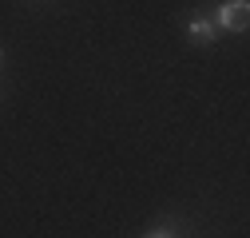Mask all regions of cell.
<instances>
[{
    "label": "cell",
    "instance_id": "3",
    "mask_svg": "<svg viewBox=\"0 0 250 238\" xmlns=\"http://www.w3.org/2000/svg\"><path fill=\"white\" fill-rule=\"evenodd\" d=\"M147 238H175V234H171V230H151Z\"/></svg>",
    "mask_w": 250,
    "mask_h": 238
},
{
    "label": "cell",
    "instance_id": "4",
    "mask_svg": "<svg viewBox=\"0 0 250 238\" xmlns=\"http://www.w3.org/2000/svg\"><path fill=\"white\" fill-rule=\"evenodd\" d=\"M0 64H4V52H0Z\"/></svg>",
    "mask_w": 250,
    "mask_h": 238
},
{
    "label": "cell",
    "instance_id": "2",
    "mask_svg": "<svg viewBox=\"0 0 250 238\" xmlns=\"http://www.w3.org/2000/svg\"><path fill=\"white\" fill-rule=\"evenodd\" d=\"M191 36L203 44H214V24L210 20H191Z\"/></svg>",
    "mask_w": 250,
    "mask_h": 238
},
{
    "label": "cell",
    "instance_id": "1",
    "mask_svg": "<svg viewBox=\"0 0 250 238\" xmlns=\"http://www.w3.org/2000/svg\"><path fill=\"white\" fill-rule=\"evenodd\" d=\"M246 20H250V4H246V0H230V4L218 8V24L230 28V32H242Z\"/></svg>",
    "mask_w": 250,
    "mask_h": 238
}]
</instances>
